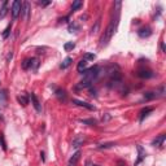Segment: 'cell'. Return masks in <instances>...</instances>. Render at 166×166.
Here are the masks:
<instances>
[{
  "label": "cell",
  "mask_w": 166,
  "mask_h": 166,
  "mask_svg": "<svg viewBox=\"0 0 166 166\" xmlns=\"http://www.w3.org/2000/svg\"><path fill=\"white\" fill-rule=\"evenodd\" d=\"M93 166H100V165H93Z\"/></svg>",
  "instance_id": "obj_33"
},
{
  "label": "cell",
  "mask_w": 166,
  "mask_h": 166,
  "mask_svg": "<svg viewBox=\"0 0 166 166\" xmlns=\"http://www.w3.org/2000/svg\"><path fill=\"white\" fill-rule=\"evenodd\" d=\"M73 103H74V104H77V105H79V107H83V108H86V109H88V110H96V108L93 107V105H91V104L86 103V101H82V100H77V99H74V100H73Z\"/></svg>",
  "instance_id": "obj_5"
},
{
  "label": "cell",
  "mask_w": 166,
  "mask_h": 166,
  "mask_svg": "<svg viewBox=\"0 0 166 166\" xmlns=\"http://www.w3.org/2000/svg\"><path fill=\"white\" fill-rule=\"evenodd\" d=\"M10 29H12V26H10V25H8V27L7 29L4 30V33H3V38H4V39H7L8 37H9V33H10Z\"/></svg>",
  "instance_id": "obj_23"
},
{
  "label": "cell",
  "mask_w": 166,
  "mask_h": 166,
  "mask_svg": "<svg viewBox=\"0 0 166 166\" xmlns=\"http://www.w3.org/2000/svg\"><path fill=\"white\" fill-rule=\"evenodd\" d=\"M117 166H127V165H126V162H124L123 160H120V161L117 162Z\"/></svg>",
  "instance_id": "obj_30"
},
{
  "label": "cell",
  "mask_w": 166,
  "mask_h": 166,
  "mask_svg": "<svg viewBox=\"0 0 166 166\" xmlns=\"http://www.w3.org/2000/svg\"><path fill=\"white\" fill-rule=\"evenodd\" d=\"M21 13L24 15V18L26 21L30 18V4L27 1L22 3V10H21Z\"/></svg>",
  "instance_id": "obj_4"
},
{
  "label": "cell",
  "mask_w": 166,
  "mask_h": 166,
  "mask_svg": "<svg viewBox=\"0 0 166 166\" xmlns=\"http://www.w3.org/2000/svg\"><path fill=\"white\" fill-rule=\"evenodd\" d=\"M56 96L59 98L60 101H65L66 100V93H65V91H62V90H57L56 91Z\"/></svg>",
  "instance_id": "obj_14"
},
{
  "label": "cell",
  "mask_w": 166,
  "mask_h": 166,
  "mask_svg": "<svg viewBox=\"0 0 166 166\" xmlns=\"http://www.w3.org/2000/svg\"><path fill=\"white\" fill-rule=\"evenodd\" d=\"M113 145H116L114 143H107V144H101V145H99V148H110V147H113Z\"/></svg>",
  "instance_id": "obj_25"
},
{
  "label": "cell",
  "mask_w": 166,
  "mask_h": 166,
  "mask_svg": "<svg viewBox=\"0 0 166 166\" xmlns=\"http://www.w3.org/2000/svg\"><path fill=\"white\" fill-rule=\"evenodd\" d=\"M165 139H166V136H165L164 134H162V135H160V136H157L156 139L153 140V143H152V144H153L154 147H161L162 144H164Z\"/></svg>",
  "instance_id": "obj_10"
},
{
  "label": "cell",
  "mask_w": 166,
  "mask_h": 166,
  "mask_svg": "<svg viewBox=\"0 0 166 166\" xmlns=\"http://www.w3.org/2000/svg\"><path fill=\"white\" fill-rule=\"evenodd\" d=\"M83 142H84L83 138H77V139L73 140V147H74V148H78V147H81L83 144Z\"/></svg>",
  "instance_id": "obj_18"
},
{
  "label": "cell",
  "mask_w": 166,
  "mask_h": 166,
  "mask_svg": "<svg viewBox=\"0 0 166 166\" xmlns=\"http://www.w3.org/2000/svg\"><path fill=\"white\" fill-rule=\"evenodd\" d=\"M21 10H22V3L20 1V0H16L15 3H13L12 5V16L13 18H18V16L21 15Z\"/></svg>",
  "instance_id": "obj_3"
},
{
  "label": "cell",
  "mask_w": 166,
  "mask_h": 166,
  "mask_svg": "<svg viewBox=\"0 0 166 166\" xmlns=\"http://www.w3.org/2000/svg\"><path fill=\"white\" fill-rule=\"evenodd\" d=\"M17 100H18V103L22 104L24 107H26V105L29 104V100H27V98H26L25 95H20V96L17 98Z\"/></svg>",
  "instance_id": "obj_17"
},
{
  "label": "cell",
  "mask_w": 166,
  "mask_h": 166,
  "mask_svg": "<svg viewBox=\"0 0 166 166\" xmlns=\"http://www.w3.org/2000/svg\"><path fill=\"white\" fill-rule=\"evenodd\" d=\"M22 68H24V69L30 68V61H29V60H25L24 64H22Z\"/></svg>",
  "instance_id": "obj_27"
},
{
  "label": "cell",
  "mask_w": 166,
  "mask_h": 166,
  "mask_svg": "<svg viewBox=\"0 0 166 166\" xmlns=\"http://www.w3.org/2000/svg\"><path fill=\"white\" fill-rule=\"evenodd\" d=\"M154 98H156V93H154V92L144 93V99H145V100H152V99H154Z\"/></svg>",
  "instance_id": "obj_22"
},
{
  "label": "cell",
  "mask_w": 166,
  "mask_h": 166,
  "mask_svg": "<svg viewBox=\"0 0 166 166\" xmlns=\"http://www.w3.org/2000/svg\"><path fill=\"white\" fill-rule=\"evenodd\" d=\"M83 74H84V75H83L82 81L88 83V84L91 86V83L93 82V79L99 75V66H92V68H90V69L83 71Z\"/></svg>",
  "instance_id": "obj_2"
},
{
  "label": "cell",
  "mask_w": 166,
  "mask_h": 166,
  "mask_svg": "<svg viewBox=\"0 0 166 166\" xmlns=\"http://www.w3.org/2000/svg\"><path fill=\"white\" fill-rule=\"evenodd\" d=\"M138 34H139L140 38H148L149 35L152 34V31L149 27H143V29H140L139 31H138Z\"/></svg>",
  "instance_id": "obj_8"
},
{
  "label": "cell",
  "mask_w": 166,
  "mask_h": 166,
  "mask_svg": "<svg viewBox=\"0 0 166 166\" xmlns=\"http://www.w3.org/2000/svg\"><path fill=\"white\" fill-rule=\"evenodd\" d=\"M0 142H1V147H3V149H7V144H5V140H4V136L3 135H0Z\"/></svg>",
  "instance_id": "obj_26"
},
{
  "label": "cell",
  "mask_w": 166,
  "mask_h": 166,
  "mask_svg": "<svg viewBox=\"0 0 166 166\" xmlns=\"http://www.w3.org/2000/svg\"><path fill=\"white\" fill-rule=\"evenodd\" d=\"M77 29H78V26H77V25H73V24H71L70 26H69V31H70V33H73L74 30H77Z\"/></svg>",
  "instance_id": "obj_29"
},
{
  "label": "cell",
  "mask_w": 166,
  "mask_h": 166,
  "mask_svg": "<svg viewBox=\"0 0 166 166\" xmlns=\"http://www.w3.org/2000/svg\"><path fill=\"white\" fill-rule=\"evenodd\" d=\"M30 68L31 69H37L38 66H39V61H38V59H30Z\"/></svg>",
  "instance_id": "obj_19"
},
{
  "label": "cell",
  "mask_w": 166,
  "mask_h": 166,
  "mask_svg": "<svg viewBox=\"0 0 166 166\" xmlns=\"http://www.w3.org/2000/svg\"><path fill=\"white\" fill-rule=\"evenodd\" d=\"M138 75L140 77V78H151V77H153V73H152L151 70H140L139 73H138Z\"/></svg>",
  "instance_id": "obj_11"
},
{
  "label": "cell",
  "mask_w": 166,
  "mask_h": 166,
  "mask_svg": "<svg viewBox=\"0 0 166 166\" xmlns=\"http://www.w3.org/2000/svg\"><path fill=\"white\" fill-rule=\"evenodd\" d=\"M81 7H82V1L81 0H77V1H74L73 5H71V10H78Z\"/></svg>",
  "instance_id": "obj_21"
},
{
  "label": "cell",
  "mask_w": 166,
  "mask_h": 166,
  "mask_svg": "<svg viewBox=\"0 0 166 166\" xmlns=\"http://www.w3.org/2000/svg\"><path fill=\"white\" fill-rule=\"evenodd\" d=\"M93 59H95V55H92V53H86L84 57H83V60H86V61L87 60H93Z\"/></svg>",
  "instance_id": "obj_24"
},
{
  "label": "cell",
  "mask_w": 166,
  "mask_h": 166,
  "mask_svg": "<svg viewBox=\"0 0 166 166\" xmlns=\"http://www.w3.org/2000/svg\"><path fill=\"white\" fill-rule=\"evenodd\" d=\"M71 62H73V59H71V57H66V59L62 61L61 65H60V68H61V69H66L68 66H70Z\"/></svg>",
  "instance_id": "obj_13"
},
{
  "label": "cell",
  "mask_w": 166,
  "mask_h": 166,
  "mask_svg": "<svg viewBox=\"0 0 166 166\" xmlns=\"http://www.w3.org/2000/svg\"><path fill=\"white\" fill-rule=\"evenodd\" d=\"M79 158H81V152H79V151H77L75 153L73 154V157H71V158L69 160V164H68V166H75V165H77V162L79 161Z\"/></svg>",
  "instance_id": "obj_6"
},
{
  "label": "cell",
  "mask_w": 166,
  "mask_h": 166,
  "mask_svg": "<svg viewBox=\"0 0 166 166\" xmlns=\"http://www.w3.org/2000/svg\"><path fill=\"white\" fill-rule=\"evenodd\" d=\"M86 66H87V61H86V60H81V61L78 62V66H77V70H78L79 73H83V71L86 70Z\"/></svg>",
  "instance_id": "obj_12"
},
{
  "label": "cell",
  "mask_w": 166,
  "mask_h": 166,
  "mask_svg": "<svg viewBox=\"0 0 166 166\" xmlns=\"http://www.w3.org/2000/svg\"><path fill=\"white\" fill-rule=\"evenodd\" d=\"M7 5H8V1H4V3H3L1 10H0V18H4V17H5V15H7V12H8Z\"/></svg>",
  "instance_id": "obj_16"
},
{
  "label": "cell",
  "mask_w": 166,
  "mask_h": 166,
  "mask_svg": "<svg viewBox=\"0 0 166 166\" xmlns=\"http://www.w3.org/2000/svg\"><path fill=\"white\" fill-rule=\"evenodd\" d=\"M99 25H100V22H96V25H95V26H93L92 27V34H95V33H98V29H99Z\"/></svg>",
  "instance_id": "obj_28"
},
{
  "label": "cell",
  "mask_w": 166,
  "mask_h": 166,
  "mask_svg": "<svg viewBox=\"0 0 166 166\" xmlns=\"http://www.w3.org/2000/svg\"><path fill=\"white\" fill-rule=\"evenodd\" d=\"M152 110H153V108H151V107H149V108H145V109H143L142 112H140V121L144 120L145 116H148V113H151Z\"/></svg>",
  "instance_id": "obj_15"
},
{
  "label": "cell",
  "mask_w": 166,
  "mask_h": 166,
  "mask_svg": "<svg viewBox=\"0 0 166 166\" xmlns=\"http://www.w3.org/2000/svg\"><path fill=\"white\" fill-rule=\"evenodd\" d=\"M120 17V16H118ZM118 17L116 18H112L110 20V24L108 25V27L104 30V34L103 37L100 38V47H107L109 40L112 39V37L114 35L116 30H117V25H118Z\"/></svg>",
  "instance_id": "obj_1"
},
{
  "label": "cell",
  "mask_w": 166,
  "mask_h": 166,
  "mask_svg": "<svg viewBox=\"0 0 166 166\" xmlns=\"http://www.w3.org/2000/svg\"><path fill=\"white\" fill-rule=\"evenodd\" d=\"M83 123H91V124H95V121L93 120H84V121H82Z\"/></svg>",
  "instance_id": "obj_31"
},
{
  "label": "cell",
  "mask_w": 166,
  "mask_h": 166,
  "mask_svg": "<svg viewBox=\"0 0 166 166\" xmlns=\"http://www.w3.org/2000/svg\"><path fill=\"white\" fill-rule=\"evenodd\" d=\"M74 47H75V44H74L73 42H68V43L64 44V49H65V51H70V49H74Z\"/></svg>",
  "instance_id": "obj_20"
},
{
  "label": "cell",
  "mask_w": 166,
  "mask_h": 166,
  "mask_svg": "<svg viewBox=\"0 0 166 166\" xmlns=\"http://www.w3.org/2000/svg\"><path fill=\"white\" fill-rule=\"evenodd\" d=\"M31 101H33V105H34L35 110H37V112H42L40 103H39V100H38V98L34 95V93H31Z\"/></svg>",
  "instance_id": "obj_9"
},
{
  "label": "cell",
  "mask_w": 166,
  "mask_h": 166,
  "mask_svg": "<svg viewBox=\"0 0 166 166\" xmlns=\"http://www.w3.org/2000/svg\"><path fill=\"white\" fill-rule=\"evenodd\" d=\"M136 148H138V152H139V158H138V161L135 162V165L140 164V162H142L143 160L145 158V151H144V149H143V147H142V145H138Z\"/></svg>",
  "instance_id": "obj_7"
},
{
  "label": "cell",
  "mask_w": 166,
  "mask_h": 166,
  "mask_svg": "<svg viewBox=\"0 0 166 166\" xmlns=\"http://www.w3.org/2000/svg\"><path fill=\"white\" fill-rule=\"evenodd\" d=\"M49 4V1H43V3H39V5H42V7H46V5H48Z\"/></svg>",
  "instance_id": "obj_32"
}]
</instances>
